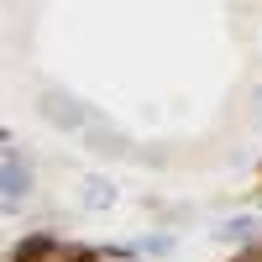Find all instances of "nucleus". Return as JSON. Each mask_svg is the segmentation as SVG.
I'll return each instance as SVG.
<instances>
[{
	"label": "nucleus",
	"instance_id": "obj_6",
	"mask_svg": "<svg viewBox=\"0 0 262 262\" xmlns=\"http://www.w3.org/2000/svg\"><path fill=\"white\" fill-rule=\"evenodd\" d=\"M252 231H257V221H252V215H242V221H226V226H221V236H226V242H247Z\"/></svg>",
	"mask_w": 262,
	"mask_h": 262
},
{
	"label": "nucleus",
	"instance_id": "obj_9",
	"mask_svg": "<svg viewBox=\"0 0 262 262\" xmlns=\"http://www.w3.org/2000/svg\"><path fill=\"white\" fill-rule=\"evenodd\" d=\"M236 262H257V257H236Z\"/></svg>",
	"mask_w": 262,
	"mask_h": 262
},
{
	"label": "nucleus",
	"instance_id": "obj_4",
	"mask_svg": "<svg viewBox=\"0 0 262 262\" xmlns=\"http://www.w3.org/2000/svg\"><path fill=\"white\" fill-rule=\"evenodd\" d=\"M48 252H53V236H27V242L11 252V262H42Z\"/></svg>",
	"mask_w": 262,
	"mask_h": 262
},
{
	"label": "nucleus",
	"instance_id": "obj_7",
	"mask_svg": "<svg viewBox=\"0 0 262 262\" xmlns=\"http://www.w3.org/2000/svg\"><path fill=\"white\" fill-rule=\"evenodd\" d=\"M142 252H152V257H168V252H173V242H168V236H147V242H142Z\"/></svg>",
	"mask_w": 262,
	"mask_h": 262
},
{
	"label": "nucleus",
	"instance_id": "obj_5",
	"mask_svg": "<svg viewBox=\"0 0 262 262\" xmlns=\"http://www.w3.org/2000/svg\"><path fill=\"white\" fill-rule=\"evenodd\" d=\"M90 147H105V152H131V142L121 131H90Z\"/></svg>",
	"mask_w": 262,
	"mask_h": 262
},
{
	"label": "nucleus",
	"instance_id": "obj_1",
	"mask_svg": "<svg viewBox=\"0 0 262 262\" xmlns=\"http://www.w3.org/2000/svg\"><path fill=\"white\" fill-rule=\"evenodd\" d=\"M37 105H42V116H48L58 131H79L84 121H90V111H84V105H79L74 95H63V90H48Z\"/></svg>",
	"mask_w": 262,
	"mask_h": 262
},
{
	"label": "nucleus",
	"instance_id": "obj_2",
	"mask_svg": "<svg viewBox=\"0 0 262 262\" xmlns=\"http://www.w3.org/2000/svg\"><path fill=\"white\" fill-rule=\"evenodd\" d=\"M27 189H32V173H27V158L11 147L6 152V210H16L21 200H27Z\"/></svg>",
	"mask_w": 262,
	"mask_h": 262
},
{
	"label": "nucleus",
	"instance_id": "obj_8",
	"mask_svg": "<svg viewBox=\"0 0 262 262\" xmlns=\"http://www.w3.org/2000/svg\"><path fill=\"white\" fill-rule=\"evenodd\" d=\"M252 111H257V116H252V121H257V126H262V90H257V95H252Z\"/></svg>",
	"mask_w": 262,
	"mask_h": 262
},
{
	"label": "nucleus",
	"instance_id": "obj_3",
	"mask_svg": "<svg viewBox=\"0 0 262 262\" xmlns=\"http://www.w3.org/2000/svg\"><path fill=\"white\" fill-rule=\"evenodd\" d=\"M84 205L90 210H111L116 205V184L111 179H84Z\"/></svg>",
	"mask_w": 262,
	"mask_h": 262
}]
</instances>
